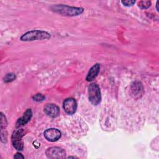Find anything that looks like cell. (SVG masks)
I'll return each mask as SVG.
<instances>
[{
  "label": "cell",
  "instance_id": "obj_1",
  "mask_svg": "<svg viewBox=\"0 0 159 159\" xmlns=\"http://www.w3.org/2000/svg\"><path fill=\"white\" fill-rule=\"evenodd\" d=\"M50 9L55 12L67 16H78L83 12V9L81 7L69 6L65 4L53 5Z\"/></svg>",
  "mask_w": 159,
  "mask_h": 159
},
{
  "label": "cell",
  "instance_id": "obj_2",
  "mask_svg": "<svg viewBox=\"0 0 159 159\" xmlns=\"http://www.w3.org/2000/svg\"><path fill=\"white\" fill-rule=\"evenodd\" d=\"M50 34L47 32L39 30H33L28 31L20 37L22 41H34L38 40L48 39Z\"/></svg>",
  "mask_w": 159,
  "mask_h": 159
},
{
  "label": "cell",
  "instance_id": "obj_3",
  "mask_svg": "<svg viewBox=\"0 0 159 159\" xmlns=\"http://www.w3.org/2000/svg\"><path fill=\"white\" fill-rule=\"evenodd\" d=\"M88 98L91 103L94 106L100 103L101 95L99 87L97 84L93 83L88 86Z\"/></svg>",
  "mask_w": 159,
  "mask_h": 159
},
{
  "label": "cell",
  "instance_id": "obj_4",
  "mask_svg": "<svg viewBox=\"0 0 159 159\" xmlns=\"http://www.w3.org/2000/svg\"><path fill=\"white\" fill-rule=\"evenodd\" d=\"M25 135V131L22 129L15 130L11 137V141L13 147L17 150H22L24 145L22 138Z\"/></svg>",
  "mask_w": 159,
  "mask_h": 159
},
{
  "label": "cell",
  "instance_id": "obj_5",
  "mask_svg": "<svg viewBox=\"0 0 159 159\" xmlns=\"http://www.w3.org/2000/svg\"><path fill=\"white\" fill-rule=\"evenodd\" d=\"M45 154L48 158H64L66 156V152L61 147H52L46 150Z\"/></svg>",
  "mask_w": 159,
  "mask_h": 159
},
{
  "label": "cell",
  "instance_id": "obj_6",
  "mask_svg": "<svg viewBox=\"0 0 159 159\" xmlns=\"http://www.w3.org/2000/svg\"><path fill=\"white\" fill-rule=\"evenodd\" d=\"M63 107L66 113L70 115H73L75 113L77 109L76 101L72 98H67L63 101Z\"/></svg>",
  "mask_w": 159,
  "mask_h": 159
},
{
  "label": "cell",
  "instance_id": "obj_7",
  "mask_svg": "<svg viewBox=\"0 0 159 159\" xmlns=\"http://www.w3.org/2000/svg\"><path fill=\"white\" fill-rule=\"evenodd\" d=\"M61 132L57 129L50 128L44 132L45 138L50 142L57 141L61 137Z\"/></svg>",
  "mask_w": 159,
  "mask_h": 159
},
{
  "label": "cell",
  "instance_id": "obj_8",
  "mask_svg": "<svg viewBox=\"0 0 159 159\" xmlns=\"http://www.w3.org/2000/svg\"><path fill=\"white\" fill-rule=\"evenodd\" d=\"M131 94L133 98L138 99L142 96L143 94V87L139 81H134L130 86Z\"/></svg>",
  "mask_w": 159,
  "mask_h": 159
},
{
  "label": "cell",
  "instance_id": "obj_9",
  "mask_svg": "<svg viewBox=\"0 0 159 159\" xmlns=\"http://www.w3.org/2000/svg\"><path fill=\"white\" fill-rule=\"evenodd\" d=\"M44 112L50 117H56L60 114L59 107L54 104H47L43 108Z\"/></svg>",
  "mask_w": 159,
  "mask_h": 159
},
{
  "label": "cell",
  "instance_id": "obj_10",
  "mask_svg": "<svg viewBox=\"0 0 159 159\" xmlns=\"http://www.w3.org/2000/svg\"><path fill=\"white\" fill-rule=\"evenodd\" d=\"M32 116V112L31 109H28L25 111L24 115L18 119L16 126V127H20L21 126H23L25 125L27 123H28L30 120L31 119Z\"/></svg>",
  "mask_w": 159,
  "mask_h": 159
},
{
  "label": "cell",
  "instance_id": "obj_11",
  "mask_svg": "<svg viewBox=\"0 0 159 159\" xmlns=\"http://www.w3.org/2000/svg\"><path fill=\"white\" fill-rule=\"evenodd\" d=\"M100 70V65L99 63H96L89 70L88 75L86 76V80L87 81H91L96 78L98 76Z\"/></svg>",
  "mask_w": 159,
  "mask_h": 159
},
{
  "label": "cell",
  "instance_id": "obj_12",
  "mask_svg": "<svg viewBox=\"0 0 159 159\" xmlns=\"http://www.w3.org/2000/svg\"><path fill=\"white\" fill-rule=\"evenodd\" d=\"M16 78V76L14 73H8L4 78V81L5 83H9L14 81Z\"/></svg>",
  "mask_w": 159,
  "mask_h": 159
},
{
  "label": "cell",
  "instance_id": "obj_13",
  "mask_svg": "<svg viewBox=\"0 0 159 159\" xmlns=\"http://www.w3.org/2000/svg\"><path fill=\"white\" fill-rule=\"evenodd\" d=\"M7 124L6 116L2 112H1V130L5 129Z\"/></svg>",
  "mask_w": 159,
  "mask_h": 159
},
{
  "label": "cell",
  "instance_id": "obj_14",
  "mask_svg": "<svg viewBox=\"0 0 159 159\" xmlns=\"http://www.w3.org/2000/svg\"><path fill=\"white\" fill-rule=\"evenodd\" d=\"M138 5L141 9H147L150 6L151 2L148 1H142L139 2Z\"/></svg>",
  "mask_w": 159,
  "mask_h": 159
},
{
  "label": "cell",
  "instance_id": "obj_15",
  "mask_svg": "<svg viewBox=\"0 0 159 159\" xmlns=\"http://www.w3.org/2000/svg\"><path fill=\"white\" fill-rule=\"evenodd\" d=\"M32 99H33L34 101H35L39 102V101H42L45 99V96H44L43 94H42L38 93V94H35V95L32 97Z\"/></svg>",
  "mask_w": 159,
  "mask_h": 159
},
{
  "label": "cell",
  "instance_id": "obj_16",
  "mask_svg": "<svg viewBox=\"0 0 159 159\" xmlns=\"http://www.w3.org/2000/svg\"><path fill=\"white\" fill-rule=\"evenodd\" d=\"M121 2L125 6H131L134 4H135V1H129V0H127V1H122Z\"/></svg>",
  "mask_w": 159,
  "mask_h": 159
},
{
  "label": "cell",
  "instance_id": "obj_17",
  "mask_svg": "<svg viewBox=\"0 0 159 159\" xmlns=\"http://www.w3.org/2000/svg\"><path fill=\"white\" fill-rule=\"evenodd\" d=\"M14 158H24V157L21 154V153H16V155H14Z\"/></svg>",
  "mask_w": 159,
  "mask_h": 159
},
{
  "label": "cell",
  "instance_id": "obj_18",
  "mask_svg": "<svg viewBox=\"0 0 159 159\" xmlns=\"http://www.w3.org/2000/svg\"><path fill=\"white\" fill-rule=\"evenodd\" d=\"M158 1L157 2V4H156V6H157V11H158Z\"/></svg>",
  "mask_w": 159,
  "mask_h": 159
}]
</instances>
